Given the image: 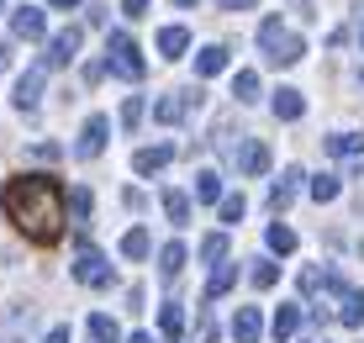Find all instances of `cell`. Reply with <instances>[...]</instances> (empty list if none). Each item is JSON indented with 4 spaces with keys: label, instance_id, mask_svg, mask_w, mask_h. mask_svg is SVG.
Returning a JSON list of instances; mask_svg holds the SVG:
<instances>
[{
    "label": "cell",
    "instance_id": "cell-1",
    "mask_svg": "<svg viewBox=\"0 0 364 343\" xmlns=\"http://www.w3.org/2000/svg\"><path fill=\"white\" fill-rule=\"evenodd\" d=\"M0 206L6 217L27 233V243H58L64 238V185L53 174H21V180H6L0 190Z\"/></svg>",
    "mask_w": 364,
    "mask_h": 343
},
{
    "label": "cell",
    "instance_id": "cell-2",
    "mask_svg": "<svg viewBox=\"0 0 364 343\" xmlns=\"http://www.w3.org/2000/svg\"><path fill=\"white\" fill-rule=\"evenodd\" d=\"M74 280L90 285V290H106L111 285V264H106V253H100L90 238H80V248H74Z\"/></svg>",
    "mask_w": 364,
    "mask_h": 343
},
{
    "label": "cell",
    "instance_id": "cell-3",
    "mask_svg": "<svg viewBox=\"0 0 364 343\" xmlns=\"http://www.w3.org/2000/svg\"><path fill=\"white\" fill-rule=\"evenodd\" d=\"M106 69L122 74V80H143V53H137V43L127 32H111L106 37Z\"/></svg>",
    "mask_w": 364,
    "mask_h": 343
},
{
    "label": "cell",
    "instance_id": "cell-4",
    "mask_svg": "<svg viewBox=\"0 0 364 343\" xmlns=\"http://www.w3.org/2000/svg\"><path fill=\"white\" fill-rule=\"evenodd\" d=\"M191 111H200V90H169V95L154 100V122H164V127L185 122Z\"/></svg>",
    "mask_w": 364,
    "mask_h": 343
},
{
    "label": "cell",
    "instance_id": "cell-5",
    "mask_svg": "<svg viewBox=\"0 0 364 343\" xmlns=\"http://www.w3.org/2000/svg\"><path fill=\"white\" fill-rule=\"evenodd\" d=\"M106 132H111V122L106 117H90V122H85V132H80V143H74V159H100Z\"/></svg>",
    "mask_w": 364,
    "mask_h": 343
},
{
    "label": "cell",
    "instance_id": "cell-6",
    "mask_svg": "<svg viewBox=\"0 0 364 343\" xmlns=\"http://www.w3.org/2000/svg\"><path fill=\"white\" fill-rule=\"evenodd\" d=\"M232 164L243 174H264L269 169V148L259 143V137H243V148H232Z\"/></svg>",
    "mask_w": 364,
    "mask_h": 343
},
{
    "label": "cell",
    "instance_id": "cell-7",
    "mask_svg": "<svg viewBox=\"0 0 364 343\" xmlns=\"http://www.w3.org/2000/svg\"><path fill=\"white\" fill-rule=\"evenodd\" d=\"M11 32L27 37V43H37V37L48 32V16H43L37 6H16V16H11Z\"/></svg>",
    "mask_w": 364,
    "mask_h": 343
},
{
    "label": "cell",
    "instance_id": "cell-8",
    "mask_svg": "<svg viewBox=\"0 0 364 343\" xmlns=\"http://www.w3.org/2000/svg\"><path fill=\"white\" fill-rule=\"evenodd\" d=\"M74 53H80V27H64V32H53V43H48V69L69 63Z\"/></svg>",
    "mask_w": 364,
    "mask_h": 343
},
{
    "label": "cell",
    "instance_id": "cell-9",
    "mask_svg": "<svg viewBox=\"0 0 364 343\" xmlns=\"http://www.w3.org/2000/svg\"><path fill=\"white\" fill-rule=\"evenodd\" d=\"M301 180H306V174H301L296 164H291V169H285L280 180L269 185V206H274V211H285V206H291V201H296V190H301Z\"/></svg>",
    "mask_w": 364,
    "mask_h": 343
},
{
    "label": "cell",
    "instance_id": "cell-10",
    "mask_svg": "<svg viewBox=\"0 0 364 343\" xmlns=\"http://www.w3.org/2000/svg\"><path fill=\"white\" fill-rule=\"evenodd\" d=\"M11 100H16V111H37V100H43V69H27V74H21Z\"/></svg>",
    "mask_w": 364,
    "mask_h": 343
},
{
    "label": "cell",
    "instance_id": "cell-11",
    "mask_svg": "<svg viewBox=\"0 0 364 343\" xmlns=\"http://www.w3.org/2000/svg\"><path fill=\"white\" fill-rule=\"evenodd\" d=\"M259 333H264V317H259V307H237L232 338H237V343H259Z\"/></svg>",
    "mask_w": 364,
    "mask_h": 343
},
{
    "label": "cell",
    "instance_id": "cell-12",
    "mask_svg": "<svg viewBox=\"0 0 364 343\" xmlns=\"http://www.w3.org/2000/svg\"><path fill=\"white\" fill-rule=\"evenodd\" d=\"M322 148L333 159H364V132H333V137H322Z\"/></svg>",
    "mask_w": 364,
    "mask_h": 343
},
{
    "label": "cell",
    "instance_id": "cell-13",
    "mask_svg": "<svg viewBox=\"0 0 364 343\" xmlns=\"http://www.w3.org/2000/svg\"><path fill=\"white\" fill-rule=\"evenodd\" d=\"M169 159H174V148H169V143H159V148H137V154H132V169H137V174H159Z\"/></svg>",
    "mask_w": 364,
    "mask_h": 343
},
{
    "label": "cell",
    "instance_id": "cell-14",
    "mask_svg": "<svg viewBox=\"0 0 364 343\" xmlns=\"http://www.w3.org/2000/svg\"><path fill=\"white\" fill-rule=\"evenodd\" d=\"M264 58H269V63H301V58H306V43H301L296 32H280V43H274Z\"/></svg>",
    "mask_w": 364,
    "mask_h": 343
},
{
    "label": "cell",
    "instance_id": "cell-15",
    "mask_svg": "<svg viewBox=\"0 0 364 343\" xmlns=\"http://www.w3.org/2000/svg\"><path fill=\"white\" fill-rule=\"evenodd\" d=\"M274 117L280 122H301V111H306V100H301V90H291V85H285V90H274Z\"/></svg>",
    "mask_w": 364,
    "mask_h": 343
},
{
    "label": "cell",
    "instance_id": "cell-16",
    "mask_svg": "<svg viewBox=\"0 0 364 343\" xmlns=\"http://www.w3.org/2000/svg\"><path fill=\"white\" fill-rule=\"evenodd\" d=\"M222 69H228V48H222V43H211V48L196 53V74H200V80H211V74H222Z\"/></svg>",
    "mask_w": 364,
    "mask_h": 343
},
{
    "label": "cell",
    "instance_id": "cell-17",
    "mask_svg": "<svg viewBox=\"0 0 364 343\" xmlns=\"http://www.w3.org/2000/svg\"><path fill=\"white\" fill-rule=\"evenodd\" d=\"M185 48H191V32L185 27H164L159 32V53L164 58H185Z\"/></svg>",
    "mask_w": 364,
    "mask_h": 343
},
{
    "label": "cell",
    "instance_id": "cell-18",
    "mask_svg": "<svg viewBox=\"0 0 364 343\" xmlns=\"http://www.w3.org/2000/svg\"><path fill=\"white\" fill-rule=\"evenodd\" d=\"M232 95H237V106H254V100H259V74H254V69H237Z\"/></svg>",
    "mask_w": 364,
    "mask_h": 343
},
{
    "label": "cell",
    "instance_id": "cell-19",
    "mask_svg": "<svg viewBox=\"0 0 364 343\" xmlns=\"http://www.w3.org/2000/svg\"><path fill=\"white\" fill-rule=\"evenodd\" d=\"M164 211H169L174 227H191V196H185V190H169V196H164Z\"/></svg>",
    "mask_w": 364,
    "mask_h": 343
},
{
    "label": "cell",
    "instance_id": "cell-20",
    "mask_svg": "<svg viewBox=\"0 0 364 343\" xmlns=\"http://www.w3.org/2000/svg\"><path fill=\"white\" fill-rule=\"evenodd\" d=\"M180 270H185V248H180V243H164V248H159V275L174 280Z\"/></svg>",
    "mask_w": 364,
    "mask_h": 343
},
{
    "label": "cell",
    "instance_id": "cell-21",
    "mask_svg": "<svg viewBox=\"0 0 364 343\" xmlns=\"http://www.w3.org/2000/svg\"><path fill=\"white\" fill-rule=\"evenodd\" d=\"M159 327H164V338H169V343L185 333V312H180V301H164V312H159Z\"/></svg>",
    "mask_w": 364,
    "mask_h": 343
},
{
    "label": "cell",
    "instance_id": "cell-22",
    "mask_svg": "<svg viewBox=\"0 0 364 343\" xmlns=\"http://www.w3.org/2000/svg\"><path fill=\"white\" fill-rule=\"evenodd\" d=\"M196 201H206V206H211V201H222V174L200 169V174H196Z\"/></svg>",
    "mask_w": 364,
    "mask_h": 343
},
{
    "label": "cell",
    "instance_id": "cell-23",
    "mask_svg": "<svg viewBox=\"0 0 364 343\" xmlns=\"http://www.w3.org/2000/svg\"><path fill=\"white\" fill-rule=\"evenodd\" d=\"M90 333H95V343H122L117 317H106V312H95V317H90Z\"/></svg>",
    "mask_w": 364,
    "mask_h": 343
},
{
    "label": "cell",
    "instance_id": "cell-24",
    "mask_svg": "<svg viewBox=\"0 0 364 343\" xmlns=\"http://www.w3.org/2000/svg\"><path fill=\"white\" fill-rule=\"evenodd\" d=\"M338 322H343V327H359V322H364V290H348V296H343Z\"/></svg>",
    "mask_w": 364,
    "mask_h": 343
},
{
    "label": "cell",
    "instance_id": "cell-25",
    "mask_svg": "<svg viewBox=\"0 0 364 343\" xmlns=\"http://www.w3.org/2000/svg\"><path fill=\"white\" fill-rule=\"evenodd\" d=\"M232 285H237V264H222V270L211 275V285H206V301H217L222 290H232Z\"/></svg>",
    "mask_w": 364,
    "mask_h": 343
},
{
    "label": "cell",
    "instance_id": "cell-26",
    "mask_svg": "<svg viewBox=\"0 0 364 343\" xmlns=\"http://www.w3.org/2000/svg\"><path fill=\"white\" fill-rule=\"evenodd\" d=\"M274 338H291L296 333V327H301V307H280V312H274Z\"/></svg>",
    "mask_w": 364,
    "mask_h": 343
},
{
    "label": "cell",
    "instance_id": "cell-27",
    "mask_svg": "<svg viewBox=\"0 0 364 343\" xmlns=\"http://www.w3.org/2000/svg\"><path fill=\"white\" fill-rule=\"evenodd\" d=\"M338 174H317V180H311V201H322V206H328V201H338Z\"/></svg>",
    "mask_w": 364,
    "mask_h": 343
},
{
    "label": "cell",
    "instance_id": "cell-28",
    "mask_svg": "<svg viewBox=\"0 0 364 343\" xmlns=\"http://www.w3.org/2000/svg\"><path fill=\"white\" fill-rule=\"evenodd\" d=\"M264 243H269L274 253H291V248H296V233H291V227H285V222H274L269 233H264Z\"/></svg>",
    "mask_w": 364,
    "mask_h": 343
},
{
    "label": "cell",
    "instance_id": "cell-29",
    "mask_svg": "<svg viewBox=\"0 0 364 343\" xmlns=\"http://www.w3.org/2000/svg\"><path fill=\"white\" fill-rule=\"evenodd\" d=\"M148 248H154V243H148L143 227H132V233L122 238V253H127V259H148Z\"/></svg>",
    "mask_w": 364,
    "mask_h": 343
},
{
    "label": "cell",
    "instance_id": "cell-30",
    "mask_svg": "<svg viewBox=\"0 0 364 343\" xmlns=\"http://www.w3.org/2000/svg\"><path fill=\"white\" fill-rule=\"evenodd\" d=\"M200 259H206V264H222V259H228V238H222V233L200 238Z\"/></svg>",
    "mask_w": 364,
    "mask_h": 343
},
{
    "label": "cell",
    "instance_id": "cell-31",
    "mask_svg": "<svg viewBox=\"0 0 364 343\" xmlns=\"http://www.w3.org/2000/svg\"><path fill=\"white\" fill-rule=\"evenodd\" d=\"M143 111H148V100H143V95H127V106H122V127H127V132H137Z\"/></svg>",
    "mask_w": 364,
    "mask_h": 343
},
{
    "label": "cell",
    "instance_id": "cell-32",
    "mask_svg": "<svg viewBox=\"0 0 364 343\" xmlns=\"http://www.w3.org/2000/svg\"><path fill=\"white\" fill-rule=\"evenodd\" d=\"M274 280H280V264H269V259H254V285H259V290H269Z\"/></svg>",
    "mask_w": 364,
    "mask_h": 343
},
{
    "label": "cell",
    "instance_id": "cell-33",
    "mask_svg": "<svg viewBox=\"0 0 364 343\" xmlns=\"http://www.w3.org/2000/svg\"><path fill=\"white\" fill-rule=\"evenodd\" d=\"M243 211H248V206H243V196H222V222H228V227H232V222H243Z\"/></svg>",
    "mask_w": 364,
    "mask_h": 343
},
{
    "label": "cell",
    "instance_id": "cell-34",
    "mask_svg": "<svg viewBox=\"0 0 364 343\" xmlns=\"http://www.w3.org/2000/svg\"><path fill=\"white\" fill-rule=\"evenodd\" d=\"M280 32H285V27H280V16H269L264 27H259V48H264V53H269V48L280 43Z\"/></svg>",
    "mask_w": 364,
    "mask_h": 343
},
{
    "label": "cell",
    "instance_id": "cell-35",
    "mask_svg": "<svg viewBox=\"0 0 364 343\" xmlns=\"http://www.w3.org/2000/svg\"><path fill=\"white\" fill-rule=\"evenodd\" d=\"M69 211L74 217H90V190H69Z\"/></svg>",
    "mask_w": 364,
    "mask_h": 343
},
{
    "label": "cell",
    "instance_id": "cell-36",
    "mask_svg": "<svg viewBox=\"0 0 364 343\" xmlns=\"http://www.w3.org/2000/svg\"><path fill=\"white\" fill-rule=\"evenodd\" d=\"M58 154H64V148H58V143H37V148H32V159H43V164H53Z\"/></svg>",
    "mask_w": 364,
    "mask_h": 343
},
{
    "label": "cell",
    "instance_id": "cell-37",
    "mask_svg": "<svg viewBox=\"0 0 364 343\" xmlns=\"http://www.w3.org/2000/svg\"><path fill=\"white\" fill-rule=\"evenodd\" d=\"M317 280H322V270H301V290L306 296H317Z\"/></svg>",
    "mask_w": 364,
    "mask_h": 343
},
{
    "label": "cell",
    "instance_id": "cell-38",
    "mask_svg": "<svg viewBox=\"0 0 364 343\" xmlns=\"http://www.w3.org/2000/svg\"><path fill=\"white\" fill-rule=\"evenodd\" d=\"M148 6H154V0H122V11H127V16H148Z\"/></svg>",
    "mask_w": 364,
    "mask_h": 343
},
{
    "label": "cell",
    "instance_id": "cell-39",
    "mask_svg": "<svg viewBox=\"0 0 364 343\" xmlns=\"http://www.w3.org/2000/svg\"><path fill=\"white\" fill-rule=\"evenodd\" d=\"M291 11H296L301 21H306V16H311V0H291Z\"/></svg>",
    "mask_w": 364,
    "mask_h": 343
},
{
    "label": "cell",
    "instance_id": "cell-40",
    "mask_svg": "<svg viewBox=\"0 0 364 343\" xmlns=\"http://www.w3.org/2000/svg\"><path fill=\"white\" fill-rule=\"evenodd\" d=\"M48 343H69V327H64V322H58V327H53V333H48Z\"/></svg>",
    "mask_w": 364,
    "mask_h": 343
},
{
    "label": "cell",
    "instance_id": "cell-41",
    "mask_svg": "<svg viewBox=\"0 0 364 343\" xmlns=\"http://www.w3.org/2000/svg\"><path fill=\"white\" fill-rule=\"evenodd\" d=\"M254 0H222V11H248Z\"/></svg>",
    "mask_w": 364,
    "mask_h": 343
},
{
    "label": "cell",
    "instance_id": "cell-42",
    "mask_svg": "<svg viewBox=\"0 0 364 343\" xmlns=\"http://www.w3.org/2000/svg\"><path fill=\"white\" fill-rule=\"evenodd\" d=\"M354 27H359V43H364V6H354Z\"/></svg>",
    "mask_w": 364,
    "mask_h": 343
},
{
    "label": "cell",
    "instance_id": "cell-43",
    "mask_svg": "<svg viewBox=\"0 0 364 343\" xmlns=\"http://www.w3.org/2000/svg\"><path fill=\"white\" fill-rule=\"evenodd\" d=\"M0 69H11V43H0Z\"/></svg>",
    "mask_w": 364,
    "mask_h": 343
},
{
    "label": "cell",
    "instance_id": "cell-44",
    "mask_svg": "<svg viewBox=\"0 0 364 343\" xmlns=\"http://www.w3.org/2000/svg\"><path fill=\"white\" fill-rule=\"evenodd\" d=\"M127 343H154V338H148V333H132V338H127Z\"/></svg>",
    "mask_w": 364,
    "mask_h": 343
},
{
    "label": "cell",
    "instance_id": "cell-45",
    "mask_svg": "<svg viewBox=\"0 0 364 343\" xmlns=\"http://www.w3.org/2000/svg\"><path fill=\"white\" fill-rule=\"evenodd\" d=\"M53 6H64V11H69V6H80V0H53Z\"/></svg>",
    "mask_w": 364,
    "mask_h": 343
},
{
    "label": "cell",
    "instance_id": "cell-46",
    "mask_svg": "<svg viewBox=\"0 0 364 343\" xmlns=\"http://www.w3.org/2000/svg\"><path fill=\"white\" fill-rule=\"evenodd\" d=\"M174 6H200V0H174Z\"/></svg>",
    "mask_w": 364,
    "mask_h": 343
},
{
    "label": "cell",
    "instance_id": "cell-47",
    "mask_svg": "<svg viewBox=\"0 0 364 343\" xmlns=\"http://www.w3.org/2000/svg\"><path fill=\"white\" fill-rule=\"evenodd\" d=\"M306 343H328V338H306Z\"/></svg>",
    "mask_w": 364,
    "mask_h": 343
},
{
    "label": "cell",
    "instance_id": "cell-48",
    "mask_svg": "<svg viewBox=\"0 0 364 343\" xmlns=\"http://www.w3.org/2000/svg\"><path fill=\"white\" fill-rule=\"evenodd\" d=\"M359 80H364V69H359Z\"/></svg>",
    "mask_w": 364,
    "mask_h": 343
}]
</instances>
